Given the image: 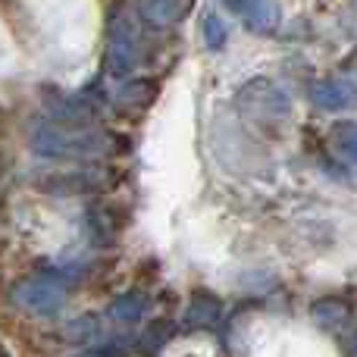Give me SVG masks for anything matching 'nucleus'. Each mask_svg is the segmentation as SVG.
Instances as JSON below:
<instances>
[{"instance_id": "nucleus-1", "label": "nucleus", "mask_w": 357, "mask_h": 357, "mask_svg": "<svg viewBox=\"0 0 357 357\" xmlns=\"http://www.w3.org/2000/svg\"><path fill=\"white\" fill-rule=\"evenodd\" d=\"M29 144L38 157H47V160H100L116 151V135L98 126L73 129L44 116L29 126Z\"/></svg>"}, {"instance_id": "nucleus-2", "label": "nucleus", "mask_w": 357, "mask_h": 357, "mask_svg": "<svg viewBox=\"0 0 357 357\" xmlns=\"http://www.w3.org/2000/svg\"><path fill=\"white\" fill-rule=\"evenodd\" d=\"M132 10H116L107 25V47H104V63L100 73L113 82H126L138 66H142V31L138 22L129 16Z\"/></svg>"}, {"instance_id": "nucleus-3", "label": "nucleus", "mask_w": 357, "mask_h": 357, "mask_svg": "<svg viewBox=\"0 0 357 357\" xmlns=\"http://www.w3.org/2000/svg\"><path fill=\"white\" fill-rule=\"evenodd\" d=\"M69 291L63 289L60 282L47 276V273H35V276L19 279L16 285L10 289V301L13 307H19L22 314L35 317V320H54L56 314L63 310Z\"/></svg>"}, {"instance_id": "nucleus-4", "label": "nucleus", "mask_w": 357, "mask_h": 357, "mask_svg": "<svg viewBox=\"0 0 357 357\" xmlns=\"http://www.w3.org/2000/svg\"><path fill=\"white\" fill-rule=\"evenodd\" d=\"M310 100H314V107H320L326 113H348L357 107V85L345 75L317 79L310 85Z\"/></svg>"}, {"instance_id": "nucleus-5", "label": "nucleus", "mask_w": 357, "mask_h": 357, "mask_svg": "<svg viewBox=\"0 0 357 357\" xmlns=\"http://www.w3.org/2000/svg\"><path fill=\"white\" fill-rule=\"evenodd\" d=\"M226 10L238 13L241 22L254 35H273L282 22V6L266 3V0H241V3H226Z\"/></svg>"}, {"instance_id": "nucleus-6", "label": "nucleus", "mask_w": 357, "mask_h": 357, "mask_svg": "<svg viewBox=\"0 0 357 357\" xmlns=\"http://www.w3.org/2000/svg\"><path fill=\"white\" fill-rule=\"evenodd\" d=\"M151 310H154V298H151L148 291H142V289H129V291L116 295L110 304H107L104 317L110 323L135 326V323H142L144 317H151Z\"/></svg>"}, {"instance_id": "nucleus-7", "label": "nucleus", "mask_w": 357, "mask_h": 357, "mask_svg": "<svg viewBox=\"0 0 357 357\" xmlns=\"http://www.w3.org/2000/svg\"><path fill=\"white\" fill-rule=\"evenodd\" d=\"M107 326H110V320H107L104 314H85L79 317V320L66 323V326L60 329V335L66 342H75V345H98V342L107 339Z\"/></svg>"}, {"instance_id": "nucleus-8", "label": "nucleus", "mask_w": 357, "mask_h": 357, "mask_svg": "<svg viewBox=\"0 0 357 357\" xmlns=\"http://www.w3.org/2000/svg\"><path fill=\"white\" fill-rule=\"evenodd\" d=\"M154 94H157V82L135 79V82H123L116 91L107 94V104H113L116 110H138V107L151 104Z\"/></svg>"}, {"instance_id": "nucleus-9", "label": "nucleus", "mask_w": 357, "mask_h": 357, "mask_svg": "<svg viewBox=\"0 0 357 357\" xmlns=\"http://www.w3.org/2000/svg\"><path fill=\"white\" fill-rule=\"evenodd\" d=\"M220 317H222V301L207 295V291H201V295H195L188 301L182 323L191 329H213L216 323H220Z\"/></svg>"}, {"instance_id": "nucleus-10", "label": "nucleus", "mask_w": 357, "mask_h": 357, "mask_svg": "<svg viewBox=\"0 0 357 357\" xmlns=\"http://www.w3.org/2000/svg\"><path fill=\"white\" fill-rule=\"evenodd\" d=\"M142 351V333H119V335H107L98 345L82 348L73 357H126V354H138Z\"/></svg>"}, {"instance_id": "nucleus-11", "label": "nucleus", "mask_w": 357, "mask_h": 357, "mask_svg": "<svg viewBox=\"0 0 357 357\" xmlns=\"http://www.w3.org/2000/svg\"><path fill=\"white\" fill-rule=\"evenodd\" d=\"M110 182L107 173H91V169H73V173H56L44 188L50 191H100Z\"/></svg>"}, {"instance_id": "nucleus-12", "label": "nucleus", "mask_w": 357, "mask_h": 357, "mask_svg": "<svg viewBox=\"0 0 357 357\" xmlns=\"http://www.w3.org/2000/svg\"><path fill=\"white\" fill-rule=\"evenodd\" d=\"M310 317H314V323L320 329H342L348 323V317H351V307L345 301H339V298H320L310 307Z\"/></svg>"}, {"instance_id": "nucleus-13", "label": "nucleus", "mask_w": 357, "mask_h": 357, "mask_svg": "<svg viewBox=\"0 0 357 357\" xmlns=\"http://www.w3.org/2000/svg\"><path fill=\"white\" fill-rule=\"evenodd\" d=\"M132 13L148 19V25H154V29H167L182 13H188V3H138L132 6Z\"/></svg>"}, {"instance_id": "nucleus-14", "label": "nucleus", "mask_w": 357, "mask_h": 357, "mask_svg": "<svg viewBox=\"0 0 357 357\" xmlns=\"http://www.w3.org/2000/svg\"><path fill=\"white\" fill-rule=\"evenodd\" d=\"M201 38H204V44H207V50H222V47H226V41H229V25H226V19L213 10V6H210V10H204Z\"/></svg>"}, {"instance_id": "nucleus-15", "label": "nucleus", "mask_w": 357, "mask_h": 357, "mask_svg": "<svg viewBox=\"0 0 357 357\" xmlns=\"http://www.w3.org/2000/svg\"><path fill=\"white\" fill-rule=\"evenodd\" d=\"M333 151L342 157L345 163L357 167V119L339 123L333 129Z\"/></svg>"}, {"instance_id": "nucleus-16", "label": "nucleus", "mask_w": 357, "mask_h": 357, "mask_svg": "<svg viewBox=\"0 0 357 357\" xmlns=\"http://www.w3.org/2000/svg\"><path fill=\"white\" fill-rule=\"evenodd\" d=\"M345 357H357V329L351 333V339L345 342Z\"/></svg>"}]
</instances>
